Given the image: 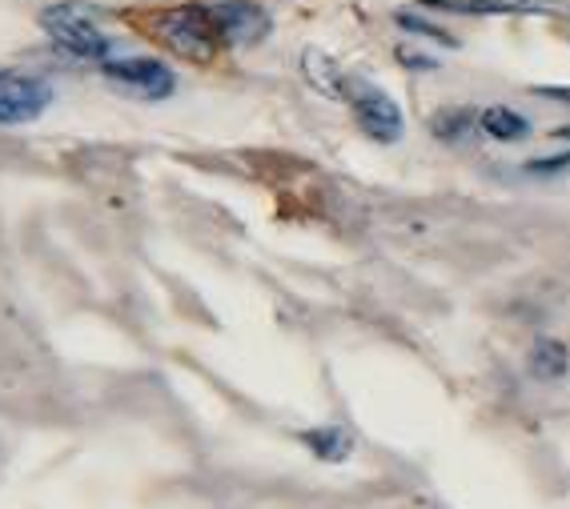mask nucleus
Listing matches in <instances>:
<instances>
[{"label":"nucleus","instance_id":"obj_2","mask_svg":"<svg viewBox=\"0 0 570 509\" xmlns=\"http://www.w3.org/2000/svg\"><path fill=\"white\" fill-rule=\"evenodd\" d=\"M154 37L169 52H177L181 61L209 64L222 49L214 29V17H209V4H174V9H161L149 21Z\"/></svg>","mask_w":570,"mask_h":509},{"label":"nucleus","instance_id":"obj_12","mask_svg":"<svg viewBox=\"0 0 570 509\" xmlns=\"http://www.w3.org/2000/svg\"><path fill=\"white\" fill-rule=\"evenodd\" d=\"M474 133H479V112L466 104H450L430 117V137L442 144H466Z\"/></svg>","mask_w":570,"mask_h":509},{"label":"nucleus","instance_id":"obj_1","mask_svg":"<svg viewBox=\"0 0 570 509\" xmlns=\"http://www.w3.org/2000/svg\"><path fill=\"white\" fill-rule=\"evenodd\" d=\"M41 29L49 32V41L72 57V61L85 64H101L109 57H117V37L97 24V12L89 4H77V0H61V4H49L41 9Z\"/></svg>","mask_w":570,"mask_h":509},{"label":"nucleus","instance_id":"obj_10","mask_svg":"<svg viewBox=\"0 0 570 509\" xmlns=\"http://www.w3.org/2000/svg\"><path fill=\"white\" fill-rule=\"evenodd\" d=\"M297 438H302V446L317 461H330V466H342L354 453V433L346 426H314V429H302Z\"/></svg>","mask_w":570,"mask_h":509},{"label":"nucleus","instance_id":"obj_6","mask_svg":"<svg viewBox=\"0 0 570 509\" xmlns=\"http://www.w3.org/2000/svg\"><path fill=\"white\" fill-rule=\"evenodd\" d=\"M209 17H214L217 41L229 49L262 44L274 32V17L254 0H217V4H209Z\"/></svg>","mask_w":570,"mask_h":509},{"label":"nucleus","instance_id":"obj_9","mask_svg":"<svg viewBox=\"0 0 570 509\" xmlns=\"http://www.w3.org/2000/svg\"><path fill=\"white\" fill-rule=\"evenodd\" d=\"M479 133L499 144H519L530 137V121L510 104H487V109H479Z\"/></svg>","mask_w":570,"mask_h":509},{"label":"nucleus","instance_id":"obj_13","mask_svg":"<svg viewBox=\"0 0 570 509\" xmlns=\"http://www.w3.org/2000/svg\"><path fill=\"white\" fill-rule=\"evenodd\" d=\"M394 24L402 32H410V37H422V41H430V44H442V49H459V37L454 32H446L442 24H434L426 17V12H414V9H397L394 12Z\"/></svg>","mask_w":570,"mask_h":509},{"label":"nucleus","instance_id":"obj_15","mask_svg":"<svg viewBox=\"0 0 570 509\" xmlns=\"http://www.w3.org/2000/svg\"><path fill=\"white\" fill-rule=\"evenodd\" d=\"M394 57H397V64H402V69H414V72H439V61H434V57H426V52H417V49H406V44H397Z\"/></svg>","mask_w":570,"mask_h":509},{"label":"nucleus","instance_id":"obj_5","mask_svg":"<svg viewBox=\"0 0 570 509\" xmlns=\"http://www.w3.org/2000/svg\"><path fill=\"white\" fill-rule=\"evenodd\" d=\"M52 101H57V89L49 77H29V72L0 77V129L41 121Z\"/></svg>","mask_w":570,"mask_h":509},{"label":"nucleus","instance_id":"obj_11","mask_svg":"<svg viewBox=\"0 0 570 509\" xmlns=\"http://www.w3.org/2000/svg\"><path fill=\"white\" fill-rule=\"evenodd\" d=\"M527 369H530V377H534V381H547V386H554V381H562V377L570 373V349L562 346L559 337H539V341H534V349H530Z\"/></svg>","mask_w":570,"mask_h":509},{"label":"nucleus","instance_id":"obj_17","mask_svg":"<svg viewBox=\"0 0 570 509\" xmlns=\"http://www.w3.org/2000/svg\"><path fill=\"white\" fill-rule=\"evenodd\" d=\"M550 137H554V141H570V124H562V129H554V133H550Z\"/></svg>","mask_w":570,"mask_h":509},{"label":"nucleus","instance_id":"obj_3","mask_svg":"<svg viewBox=\"0 0 570 509\" xmlns=\"http://www.w3.org/2000/svg\"><path fill=\"white\" fill-rule=\"evenodd\" d=\"M346 104L354 112L357 129L377 144H397L406 133V117L386 89H377L366 77H350L346 81Z\"/></svg>","mask_w":570,"mask_h":509},{"label":"nucleus","instance_id":"obj_4","mask_svg":"<svg viewBox=\"0 0 570 509\" xmlns=\"http://www.w3.org/2000/svg\"><path fill=\"white\" fill-rule=\"evenodd\" d=\"M101 77L112 89L129 92L137 101H169L177 92V72L174 64H165L161 57H109V61L97 64Z\"/></svg>","mask_w":570,"mask_h":509},{"label":"nucleus","instance_id":"obj_7","mask_svg":"<svg viewBox=\"0 0 570 509\" xmlns=\"http://www.w3.org/2000/svg\"><path fill=\"white\" fill-rule=\"evenodd\" d=\"M422 9L454 12V17H539L559 12V0H422Z\"/></svg>","mask_w":570,"mask_h":509},{"label":"nucleus","instance_id":"obj_8","mask_svg":"<svg viewBox=\"0 0 570 509\" xmlns=\"http://www.w3.org/2000/svg\"><path fill=\"white\" fill-rule=\"evenodd\" d=\"M302 77H306L309 89L322 92V97H330V101H346L350 72L342 69V64H337L330 52H322V49H306V52H302Z\"/></svg>","mask_w":570,"mask_h":509},{"label":"nucleus","instance_id":"obj_16","mask_svg":"<svg viewBox=\"0 0 570 509\" xmlns=\"http://www.w3.org/2000/svg\"><path fill=\"white\" fill-rule=\"evenodd\" d=\"M534 97H542V101H554V104H567L570 109V84H534Z\"/></svg>","mask_w":570,"mask_h":509},{"label":"nucleus","instance_id":"obj_14","mask_svg":"<svg viewBox=\"0 0 570 509\" xmlns=\"http://www.w3.org/2000/svg\"><path fill=\"white\" fill-rule=\"evenodd\" d=\"M522 173H527V177H539V181H547V177L570 173V149H567V153H554V157H534V161L522 164Z\"/></svg>","mask_w":570,"mask_h":509},{"label":"nucleus","instance_id":"obj_18","mask_svg":"<svg viewBox=\"0 0 570 509\" xmlns=\"http://www.w3.org/2000/svg\"><path fill=\"white\" fill-rule=\"evenodd\" d=\"M0 77H9V69H0Z\"/></svg>","mask_w":570,"mask_h":509}]
</instances>
